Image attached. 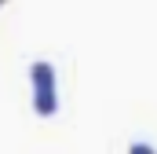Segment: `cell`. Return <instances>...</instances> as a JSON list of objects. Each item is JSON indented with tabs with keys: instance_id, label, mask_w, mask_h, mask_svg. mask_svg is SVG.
Here are the masks:
<instances>
[{
	"instance_id": "1",
	"label": "cell",
	"mask_w": 157,
	"mask_h": 154,
	"mask_svg": "<svg viewBox=\"0 0 157 154\" xmlns=\"http://www.w3.org/2000/svg\"><path fill=\"white\" fill-rule=\"evenodd\" d=\"M29 81H33V110L40 117H51L59 110V92H55V66L48 59L29 63Z\"/></svg>"
},
{
	"instance_id": "2",
	"label": "cell",
	"mask_w": 157,
	"mask_h": 154,
	"mask_svg": "<svg viewBox=\"0 0 157 154\" xmlns=\"http://www.w3.org/2000/svg\"><path fill=\"white\" fill-rule=\"evenodd\" d=\"M128 154H157V147H150L146 140H135V143L128 147Z\"/></svg>"
}]
</instances>
